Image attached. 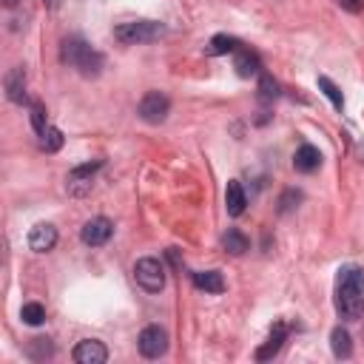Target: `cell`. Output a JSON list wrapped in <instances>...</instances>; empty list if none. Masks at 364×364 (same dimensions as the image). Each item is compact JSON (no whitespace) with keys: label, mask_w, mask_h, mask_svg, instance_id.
<instances>
[{"label":"cell","mask_w":364,"mask_h":364,"mask_svg":"<svg viewBox=\"0 0 364 364\" xmlns=\"http://www.w3.org/2000/svg\"><path fill=\"white\" fill-rule=\"evenodd\" d=\"M336 310L347 322H356L364 313V270L358 265L339 268V276H336Z\"/></svg>","instance_id":"obj_1"},{"label":"cell","mask_w":364,"mask_h":364,"mask_svg":"<svg viewBox=\"0 0 364 364\" xmlns=\"http://www.w3.org/2000/svg\"><path fill=\"white\" fill-rule=\"evenodd\" d=\"M60 57H63L65 65L77 68L83 77H97L103 71V63H106V57L100 51H94L83 37H65L63 49H60Z\"/></svg>","instance_id":"obj_2"},{"label":"cell","mask_w":364,"mask_h":364,"mask_svg":"<svg viewBox=\"0 0 364 364\" xmlns=\"http://www.w3.org/2000/svg\"><path fill=\"white\" fill-rule=\"evenodd\" d=\"M165 34V26L157 23V20H134V23H123L114 29V37L125 46H134V43H154Z\"/></svg>","instance_id":"obj_3"},{"label":"cell","mask_w":364,"mask_h":364,"mask_svg":"<svg viewBox=\"0 0 364 364\" xmlns=\"http://www.w3.org/2000/svg\"><path fill=\"white\" fill-rule=\"evenodd\" d=\"M134 279L142 290H149V294H160L165 287V265L154 256H142L137 265H134Z\"/></svg>","instance_id":"obj_4"},{"label":"cell","mask_w":364,"mask_h":364,"mask_svg":"<svg viewBox=\"0 0 364 364\" xmlns=\"http://www.w3.org/2000/svg\"><path fill=\"white\" fill-rule=\"evenodd\" d=\"M137 114H139V120H145L149 125H160V123H165L168 114H171V100H168L163 92H149V94L139 100Z\"/></svg>","instance_id":"obj_5"},{"label":"cell","mask_w":364,"mask_h":364,"mask_svg":"<svg viewBox=\"0 0 364 364\" xmlns=\"http://www.w3.org/2000/svg\"><path fill=\"white\" fill-rule=\"evenodd\" d=\"M137 344H139V353L145 358H160V356L168 353V333L160 325H149V327L139 333Z\"/></svg>","instance_id":"obj_6"},{"label":"cell","mask_w":364,"mask_h":364,"mask_svg":"<svg viewBox=\"0 0 364 364\" xmlns=\"http://www.w3.org/2000/svg\"><path fill=\"white\" fill-rule=\"evenodd\" d=\"M111 237H114V222L108 220V216H94V220H89L80 228V239L89 248H103Z\"/></svg>","instance_id":"obj_7"},{"label":"cell","mask_w":364,"mask_h":364,"mask_svg":"<svg viewBox=\"0 0 364 364\" xmlns=\"http://www.w3.org/2000/svg\"><path fill=\"white\" fill-rule=\"evenodd\" d=\"M100 168H103V160L83 163V165H77V168H71V174H68V191L77 194V196H83V194L92 188V177H94Z\"/></svg>","instance_id":"obj_8"},{"label":"cell","mask_w":364,"mask_h":364,"mask_svg":"<svg viewBox=\"0 0 364 364\" xmlns=\"http://www.w3.org/2000/svg\"><path fill=\"white\" fill-rule=\"evenodd\" d=\"M71 358H75L77 364H106L108 361V350L97 339H83L75 347V353H71Z\"/></svg>","instance_id":"obj_9"},{"label":"cell","mask_w":364,"mask_h":364,"mask_svg":"<svg viewBox=\"0 0 364 364\" xmlns=\"http://www.w3.org/2000/svg\"><path fill=\"white\" fill-rule=\"evenodd\" d=\"M54 245H57V228H54V225L40 222V225L32 228V234H29V248H32L34 253H46V251H51Z\"/></svg>","instance_id":"obj_10"},{"label":"cell","mask_w":364,"mask_h":364,"mask_svg":"<svg viewBox=\"0 0 364 364\" xmlns=\"http://www.w3.org/2000/svg\"><path fill=\"white\" fill-rule=\"evenodd\" d=\"M234 68L239 77H256V75H262V60L256 51L239 49V51H234Z\"/></svg>","instance_id":"obj_11"},{"label":"cell","mask_w":364,"mask_h":364,"mask_svg":"<svg viewBox=\"0 0 364 364\" xmlns=\"http://www.w3.org/2000/svg\"><path fill=\"white\" fill-rule=\"evenodd\" d=\"M284 339H287V325H284V322H276V325L270 327L268 341H265V344L256 350V361H268V358H273V356L282 350Z\"/></svg>","instance_id":"obj_12"},{"label":"cell","mask_w":364,"mask_h":364,"mask_svg":"<svg viewBox=\"0 0 364 364\" xmlns=\"http://www.w3.org/2000/svg\"><path fill=\"white\" fill-rule=\"evenodd\" d=\"M4 86H6V97L12 103H26V68L23 65H15L9 75H6Z\"/></svg>","instance_id":"obj_13"},{"label":"cell","mask_w":364,"mask_h":364,"mask_svg":"<svg viewBox=\"0 0 364 364\" xmlns=\"http://www.w3.org/2000/svg\"><path fill=\"white\" fill-rule=\"evenodd\" d=\"M319 165H322V151L316 149V145H302V149L294 154V168L299 174H313Z\"/></svg>","instance_id":"obj_14"},{"label":"cell","mask_w":364,"mask_h":364,"mask_svg":"<svg viewBox=\"0 0 364 364\" xmlns=\"http://www.w3.org/2000/svg\"><path fill=\"white\" fill-rule=\"evenodd\" d=\"M191 279H194V287L205 290V294H222L225 290V279L220 270H196L191 273Z\"/></svg>","instance_id":"obj_15"},{"label":"cell","mask_w":364,"mask_h":364,"mask_svg":"<svg viewBox=\"0 0 364 364\" xmlns=\"http://www.w3.org/2000/svg\"><path fill=\"white\" fill-rule=\"evenodd\" d=\"M245 205H248V196H245L242 182L231 180L228 188H225V208H228V213L231 216H242L245 213Z\"/></svg>","instance_id":"obj_16"},{"label":"cell","mask_w":364,"mask_h":364,"mask_svg":"<svg viewBox=\"0 0 364 364\" xmlns=\"http://www.w3.org/2000/svg\"><path fill=\"white\" fill-rule=\"evenodd\" d=\"M239 49H242V43H239L237 37H231V34H216V37H211V43L205 46V51H208L211 57L231 54V51H239Z\"/></svg>","instance_id":"obj_17"},{"label":"cell","mask_w":364,"mask_h":364,"mask_svg":"<svg viewBox=\"0 0 364 364\" xmlns=\"http://www.w3.org/2000/svg\"><path fill=\"white\" fill-rule=\"evenodd\" d=\"M222 248H225L228 253H234V256H242V253H248V251H251V239H248L242 231L231 228V231L222 237Z\"/></svg>","instance_id":"obj_18"},{"label":"cell","mask_w":364,"mask_h":364,"mask_svg":"<svg viewBox=\"0 0 364 364\" xmlns=\"http://www.w3.org/2000/svg\"><path fill=\"white\" fill-rule=\"evenodd\" d=\"M330 347H333V356H336V358H350V353H353V339H350V333H347L344 327H333V333H330Z\"/></svg>","instance_id":"obj_19"},{"label":"cell","mask_w":364,"mask_h":364,"mask_svg":"<svg viewBox=\"0 0 364 364\" xmlns=\"http://www.w3.org/2000/svg\"><path fill=\"white\" fill-rule=\"evenodd\" d=\"M40 149H43V151H49V154L60 151V149H63V131H60V128H54V125H49V128L40 134Z\"/></svg>","instance_id":"obj_20"},{"label":"cell","mask_w":364,"mask_h":364,"mask_svg":"<svg viewBox=\"0 0 364 364\" xmlns=\"http://www.w3.org/2000/svg\"><path fill=\"white\" fill-rule=\"evenodd\" d=\"M279 94H282V92H279V83H276L270 75H265V71H262V75H259V100H262V103H273Z\"/></svg>","instance_id":"obj_21"},{"label":"cell","mask_w":364,"mask_h":364,"mask_svg":"<svg viewBox=\"0 0 364 364\" xmlns=\"http://www.w3.org/2000/svg\"><path fill=\"white\" fill-rule=\"evenodd\" d=\"M20 319H23L26 325L37 327V325H43V322H46V308H43L40 302H29V305H23V310H20Z\"/></svg>","instance_id":"obj_22"},{"label":"cell","mask_w":364,"mask_h":364,"mask_svg":"<svg viewBox=\"0 0 364 364\" xmlns=\"http://www.w3.org/2000/svg\"><path fill=\"white\" fill-rule=\"evenodd\" d=\"M319 89H322V92H325V97L333 103V108H339V111L344 108V97H341L339 86H336L330 77H325V75H322V77H319Z\"/></svg>","instance_id":"obj_23"},{"label":"cell","mask_w":364,"mask_h":364,"mask_svg":"<svg viewBox=\"0 0 364 364\" xmlns=\"http://www.w3.org/2000/svg\"><path fill=\"white\" fill-rule=\"evenodd\" d=\"M32 128H34L37 137L49 128V123H46V106L43 103H32Z\"/></svg>","instance_id":"obj_24"},{"label":"cell","mask_w":364,"mask_h":364,"mask_svg":"<svg viewBox=\"0 0 364 364\" xmlns=\"http://www.w3.org/2000/svg\"><path fill=\"white\" fill-rule=\"evenodd\" d=\"M302 199V194L299 191H294V188H290V191H284L282 194V199H279V213H287L290 208H296V202Z\"/></svg>","instance_id":"obj_25"},{"label":"cell","mask_w":364,"mask_h":364,"mask_svg":"<svg viewBox=\"0 0 364 364\" xmlns=\"http://www.w3.org/2000/svg\"><path fill=\"white\" fill-rule=\"evenodd\" d=\"M339 6L347 9V12H353V15H358L364 9V0H339Z\"/></svg>","instance_id":"obj_26"},{"label":"cell","mask_w":364,"mask_h":364,"mask_svg":"<svg viewBox=\"0 0 364 364\" xmlns=\"http://www.w3.org/2000/svg\"><path fill=\"white\" fill-rule=\"evenodd\" d=\"M168 259H171L174 268H180V251L177 248H168Z\"/></svg>","instance_id":"obj_27"},{"label":"cell","mask_w":364,"mask_h":364,"mask_svg":"<svg viewBox=\"0 0 364 364\" xmlns=\"http://www.w3.org/2000/svg\"><path fill=\"white\" fill-rule=\"evenodd\" d=\"M0 4H4V6H6V9H15V6H18V4H20V0H0Z\"/></svg>","instance_id":"obj_28"},{"label":"cell","mask_w":364,"mask_h":364,"mask_svg":"<svg viewBox=\"0 0 364 364\" xmlns=\"http://www.w3.org/2000/svg\"><path fill=\"white\" fill-rule=\"evenodd\" d=\"M46 4H49V6H54V4H57V0H46Z\"/></svg>","instance_id":"obj_29"}]
</instances>
